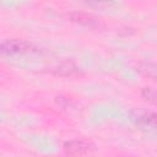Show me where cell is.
<instances>
[{
	"label": "cell",
	"mask_w": 157,
	"mask_h": 157,
	"mask_svg": "<svg viewBox=\"0 0 157 157\" xmlns=\"http://www.w3.org/2000/svg\"><path fill=\"white\" fill-rule=\"evenodd\" d=\"M83 1L87 2V4H91V5H96V6H98V5H108V4L112 2V0H83Z\"/></svg>",
	"instance_id": "cell-4"
},
{
	"label": "cell",
	"mask_w": 157,
	"mask_h": 157,
	"mask_svg": "<svg viewBox=\"0 0 157 157\" xmlns=\"http://www.w3.org/2000/svg\"><path fill=\"white\" fill-rule=\"evenodd\" d=\"M92 148V145L82 141V140H74V141H67L64 144V151L67 155L71 156H77V155H83L87 153Z\"/></svg>",
	"instance_id": "cell-2"
},
{
	"label": "cell",
	"mask_w": 157,
	"mask_h": 157,
	"mask_svg": "<svg viewBox=\"0 0 157 157\" xmlns=\"http://www.w3.org/2000/svg\"><path fill=\"white\" fill-rule=\"evenodd\" d=\"M137 123L141 128H145L147 130H155V128H156V118L153 114L145 113L142 115H139Z\"/></svg>",
	"instance_id": "cell-3"
},
{
	"label": "cell",
	"mask_w": 157,
	"mask_h": 157,
	"mask_svg": "<svg viewBox=\"0 0 157 157\" xmlns=\"http://www.w3.org/2000/svg\"><path fill=\"white\" fill-rule=\"evenodd\" d=\"M32 52H36L34 45L22 39H7L0 43V59L18 58Z\"/></svg>",
	"instance_id": "cell-1"
}]
</instances>
